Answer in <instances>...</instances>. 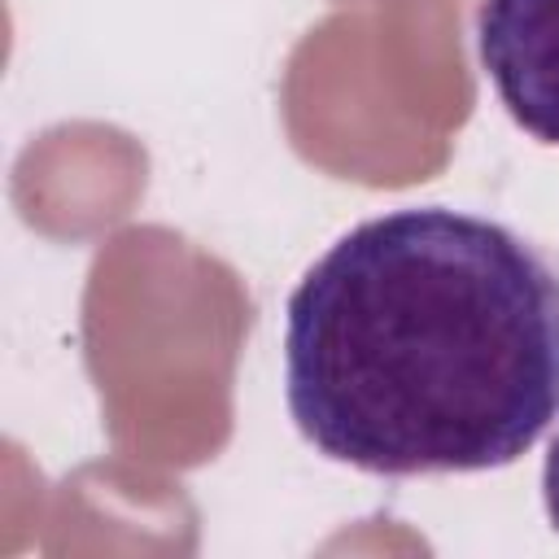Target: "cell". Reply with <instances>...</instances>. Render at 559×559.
<instances>
[{
	"instance_id": "obj_1",
	"label": "cell",
	"mask_w": 559,
	"mask_h": 559,
	"mask_svg": "<svg viewBox=\"0 0 559 559\" xmlns=\"http://www.w3.org/2000/svg\"><path fill=\"white\" fill-rule=\"evenodd\" d=\"M284 397L371 476L507 467L559 419V266L450 205L367 218L288 297Z\"/></svg>"
},
{
	"instance_id": "obj_2",
	"label": "cell",
	"mask_w": 559,
	"mask_h": 559,
	"mask_svg": "<svg viewBox=\"0 0 559 559\" xmlns=\"http://www.w3.org/2000/svg\"><path fill=\"white\" fill-rule=\"evenodd\" d=\"M476 52L515 127L559 144V0H485Z\"/></svg>"
},
{
	"instance_id": "obj_3",
	"label": "cell",
	"mask_w": 559,
	"mask_h": 559,
	"mask_svg": "<svg viewBox=\"0 0 559 559\" xmlns=\"http://www.w3.org/2000/svg\"><path fill=\"white\" fill-rule=\"evenodd\" d=\"M542 498H546V515L559 533V432L550 441V454H546V467H542Z\"/></svg>"
}]
</instances>
